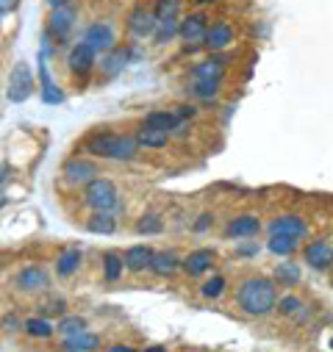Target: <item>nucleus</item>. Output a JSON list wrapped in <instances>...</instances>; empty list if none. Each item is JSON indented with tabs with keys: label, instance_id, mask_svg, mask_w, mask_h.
<instances>
[{
	"label": "nucleus",
	"instance_id": "aec40b11",
	"mask_svg": "<svg viewBox=\"0 0 333 352\" xmlns=\"http://www.w3.org/2000/svg\"><path fill=\"white\" fill-rule=\"evenodd\" d=\"M181 270V258L173 252V250H164V252H155L153 263H150V272L158 275V278H170Z\"/></svg>",
	"mask_w": 333,
	"mask_h": 352
},
{
	"label": "nucleus",
	"instance_id": "37998d69",
	"mask_svg": "<svg viewBox=\"0 0 333 352\" xmlns=\"http://www.w3.org/2000/svg\"><path fill=\"white\" fill-rule=\"evenodd\" d=\"M109 352H136L133 346H125V344H117V346H111Z\"/></svg>",
	"mask_w": 333,
	"mask_h": 352
},
{
	"label": "nucleus",
	"instance_id": "de8ad7c7",
	"mask_svg": "<svg viewBox=\"0 0 333 352\" xmlns=\"http://www.w3.org/2000/svg\"><path fill=\"white\" fill-rule=\"evenodd\" d=\"M330 286H333V270H330Z\"/></svg>",
	"mask_w": 333,
	"mask_h": 352
},
{
	"label": "nucleus",
	"instance_id": "c9c22d12",
	"mask_svg": "<svg viewBox=\"0 0 333 352\" xmlns=\"http://www.w3.org/2000/svg\"><path fill=\"white\" fill-rule=\"evenodd\" d=\"M155 20H170V17H178V0H158L155 3Z\"/></svg>",
	"mask_w": 333,
	"mask_h": 352
},
{
	"label": "nucleus",
	"instance_id": "7c9ffc66",
	"mask_svg": "<svg viewBox=\"0 0 333 352\" xmlns=\"http://www.w3.org/2000/svg\"><path fill=\"white\" fill-rule=\"evenodd\" d=\"M122 267H125V261H122L117 252H106V255H103V275H106V280H109V283L120 280Z\"/></svg>",
	"mask_w": 333,
	"mask_h": 352
},
{
	"label": "nucleus",
	"instance_id": "ea45409f",
	"mask_svg": "<svg viewBox=\"0 0 333 352\" xmlns=\"http://www.w3.org/2000/svg\"><path fill=\"white\" fill-rule=\"evenodd\" d=\"M20 327V322H17V316H6L3 319V330H9V333H14Z\"/></svg>",
	"mask_w": 333,
	"mask_h": 352
},
{
	"label": "nucleus",
	"instance_id": "473e14b6",
	"mask_svg": "<svg viewBox=\"0 0 333 352\" xmlns=\"http://www.w3.org/2000/svg\"><path fill=\"white\" fill-rule=\"evenodd\" d=\"M23 327H25V333H28V336H34V338H47V336H53V324H50L47 319H42V316L28 319Z\"/></svg>",
	"mask_w": 333,
	"mask_h": 352
},
{
	"label": "nucleus",
	"instance_id": "a878e982",
	"mask_svg": "<svg viewBox=\"0 0 333 352\" xmlns=\"http://www.w3.org/2000/svg\"><path fill=\"white\" fill-rule=\"evenodd\" d=\"M170 139H173V133H166V131H153V128H144V125L136 131V142H139V147H164Z\"/></svg>",
	"mask_w": 333,
	"mask_h": 352
},
{
	"label": "nucleus",
	"instance_id": "2eb2a0df",
	"mask_svg": "<svg viewBox=\"0 0 333 352\" xmlns=\"http://www.w3.org/2000/svg\"><path fill=\"white\" fill-rule=\"evenodd\" d=\"M72 25H75V9H72V6L53 9V14H50V20H47V28H50V34H53L58 42H64V39L69 36Z\"/></svg>",
	"mask_w": 333,
	"mask_h": 352
},
{
	"label": "nucleus",
	"instance_id": "bb28decb",
	"mask_svg": "<svg viewBox=\"0 0 333 352\" xmlns=\"http://www.w3.org/2000/svg\"><path fill=\"white\" fill-rule=\"evenodd\" d=\"M297 247H300V241H297V239H289V236H270V241H267V250H270L272 255H278V258L294 255Z\"/></svg>",
	"mask_w": 333,
	"mask_h": 352
},
{
	"label": "nucleus",
	"instance_id": "a211bd4d",
	"mask_svg": "<svg viewBox=\"0 0 333 352\" xmlns=\"http://www.w3.org/2000/svg\"><path fill=\"white\" fill-rule=\"evenodd\" d=\"M153 258H155V252L147 247V244H136V247H131L128 252H125V270H131V272H144V270H150V263H153Z\"/></svg>",
	"mask_w": 333,
	"mask_h": 352
},
{
	"label": "nucleus",
	"instance_id": "423d86ee",
	"mask_svg": "<svg viewBox=\"0 0 333 352\" xmlns=\"http://www.w3.org/2000/svg\"><path fill=\"white\" fill-rule=\"evenodd\" d=\"M64 175V181L69 186H89L95 178H100V172H98V164L89 161V158H69L61 169Z\"/></svg>",
	"mask_w": 333,
	"mask_h": 352
},
{
	"label": "nucleus",
	"instance_id": "6e6552de",
	"mask_svg": "<svg viewBox=\"0 0 333 352\" xmlns=\"http://www.w3.org/2000/svg\"><path fill=\"white\" fill-rule=\"evenodd\" d=\"M95 64H98V53H95L87 42H78V45L69 50V56H67V67H69V72L78 75V78H87V75L95 69Z\"/></svg>",
	"mask_w": 333,
	"mask_h": 352
},
{
	"label": "nucleus",
	"instance_id": "58836bf2",
	"mask_svg": "<svg viewBox=\"0 0 333 352\" xmlns=\"http://www.w3.org/2000/svg\"><path fill=\"white\" fill-rule=\"evenodd\" d=\"M17 3H20V0H0V17L9 14V12H14V9H17Z\"/></svg>",
	"mask_w": 333,
	"mask_h": 352
},
{
	"label": "nucleus",
	"instance_id": "49530a36",
	"mask_svg": "<svg viewBox=\"0 0 333 352\" xmlns=\"http://www.w3.org/2000/svg\"><path fill=\"white\" fill-rule=\"evenodd\" d=\"M195 3H200V6H208V3H217V0H195Z\"/></svg>",
	"mask_w": 333,
	"mask_h": 352
},
{
	"label": "nucleus",
	"instance_id": "4c0bfd02",
	"mask_svg": "<svg viewBox=\"0 0 333 352\" xmlns=\"http://www.w3.org/2000/svg\"><path fill=\"white\" fill-rule=\"evenodd\" d=\"M211 225H214V214H200L197 222H195V233H203V230H208Z\"/></svg>",
	"mask_w": 333,
	"mask_h": 352
},
{
	"label": "nucleus",
	"instance_id": "4468645a",
	"mask_svg": "<svg viewBox=\"0 0 333 352\" xmlns=\"http://www.w3.org/2000/svg\"><path fill=\"white\" fill-rule=\"evenodd\" d=\"M128 28H131V34H133V36L144 39V36H153V34H155L158 20H155V14H153L150 9L136 6V9L128 14Z\"/></svg>",
	"mask_w": 333,
	"mask_h": 352
},
{
	"label": "nucleus",
	"instance_id": "412c9836",
	"mask_svg": "<svg viewBox=\"0 0 333 352\" xmlns=\"http://www.w3.org/2000/svg\"><path fill=\"white\" fill-rule=\"evenodd\" d=\"M300 280H303V267L297 261H283V263L275 267V283L278 286L294 289V286H300Z\"/></svg>",
	"mask_w": 333,
	"mask_h": 352
},
{
	"label": "nucleus",
	"instance_id": "c03bdc74",
	"mask_svg": "<svg viewBox=\"0 0 333 352\" xmlns=\"http://www.w3.org/2000/svg\"><path fill=\"white\" fill-rule=\"evenodd\" d=\"M50 9H61V6H69V0H47Z\"/></svg>",
	"mask_w": 333,
	"mask_h": 352
},
{
	"label": "nucleus",
	"instance_id": "9d476101",
	"mask_svg": "<svg viewBox=\"0 0 333 352\" xmlns=\"http://www.w3.org/2000/svg\"><path fill=\"white\" fill-rule=\"evenodd\" d=\"M83 42H87L95 53H109V50L117 47V36H114V31H111L109 23H95V25H89L87 34H83Z\"/></svg>",
	"mask_w": 333,
	"mask_h": 352
},
{
	"label": "nucleus",
	"instance_id": "1a4fd4ad",
	"mask_svg": "<svg viewBox=\"0 0 333 352\" xmlns=\"http://www.w3.org/2000/svg\"><path fill=\"white\" fill-rule=\"evenodd\" d=\"M206 34H208V17L195 12V14H186L181 20V28H178V36L186 42V47H195V45H203L206 42Z\"/></svg>",
	"mask_w": 333,
	"mask_h": 352
},
{
	"label": "nucleus",
	"instance_id": "79ce46f5",
	"mask_svg": "<svg viewBox=\"0 0 333 352\" xmlns=\"http://www.w3.org/2000/svg\"><path fill=\"white\" fill-rule=\"evenodd\" d=\"M6 178H9V164H0V186L6 184Z\"/></svg>",
	"mask_w": 333,
	"mask_h": 352
},
{
	"label": "nucleus",
	"instance_id": "9b49d317",
	"mask_svg": "<svg viewBox=\"0 0 333 352\" xmlns=\"http://www.w3.org/2000/svg\"><path fill=\"white\" fill-rule=\"evenodd\" d=\"M50 286V275L45 267H39V263H31V267H25L20 275H17V289L25 292V294H36V292H45Z\"/></svg>",
	"mask_w": 333,
	"mask_h": 352
},
{
	"label": "nucleus",
	"instance_id": "a18cd8bd",
	"mask_svg": "<svg viewBox=\"0 0 333 352\" xmlns=\"http://www.w3.org/2000/svg\"><path fill=\"white\" fill-rule=\"evenodd\" d=\"M142 352H166L164 346H147V349H142Z\"/></svg>",
	"mask_w": 333,
	"mask_h": 352
},
{
	"label": "nucleus",
	"instance_id": "6ab92c4d",
	"mask_svg": "<svg viewBox=\"0 0 333 352\" xmlns=\"http://www.w3.org/2000/svg\"><path fill=\"white\" fill-rule=\"evenodd\" d=\"M144 128H153V131H166V133H175L181 125H184V120H178L175 117V111H150L147 117H144V122H142Z\"/></svg>",
	"mask_w": 333,
	"mask_h": 352
},
{
	"label": "nucleus",
	"instance_id": "a19ab883",
	"mask_svg": "<svg viewBox=\"0 0 333 352\" xmlns=\"http://www.w3.org/2000/svg\"><path fill=\"white\" fill-rule=\"evenodd\" d=\"M259 252V244H244V247H239V255H256Z\"/></svg>",
	"mask_w": 333,
	"mask_h": 352
},
{
	"label": "nucleus",
	"instance_id": "e433bc0d",
	"mask_svg": "<svg viewBox=\"0 0 333 352\" xmlns=\"http://www.w3.org/2000/svg\"><path fill=\"white\" fill-rule=\"evenodd\" d=\"M173 111H175V117H178V120H184V122H189V120L197 114V109H195V106H189V103H181V106H175Z\"/></svg>",
	"mask_w": 333,
	"mask_h": 352
},
{
	"label": "nucleus",
	"instance_id": "c85d7f7f",
	"mask_svg": "<svg viewBox=\"0 0 333 352\" xmlns=\"http://www.w3.org/2000/svg\"><path fill=\"white\" fill-rule=\"evenodd\" d=\"M219 89H222L219 80H195L192 83V95L200 98V100H206V103L217 100L219 98Z\"/></svg>",
	"mask_w": 333,
	"mask_h": 352
},
{
	"label": "nucleus",
	"instance_id": "4be33fe9",
	"mask_svg": "<svg viewBox=\"0 0 333 352\" xmlns=\"http://www.w3.org/2000/svg\"><path fill=\"white\" fill-rule=\"evenodd\" d=\"M100 346V336L83 330V333H75V336H67L64 338V349L67 352H95Z\"/></svg>",
	"mask_w": 333,
	"mask_h": 352
},
{
	"label": "nucleus",
	"instance_id": "dca6fc26",
	"mask_svg": "<svg viewBox=\"0 0 333 352\" xmlns=\"http://www.w3.org/2000/svg\"><path fill=\"white\" fill-rule=\"evenodd\" d=\"M230 45H233V28H230L228 23H214V25H208V34H206L203 47H208L211 53H219V50H225V47H230Z\"/></svg>",
	"mask_w": 333,
	"mask_h": 352
},
{
	"label": "nucleus",
	"instance_id": "2f4dec72",
	"mask_svg": "<svg viewBox=\"0 0 333 352\" xmlns=\"http://www.w3.org/2000/svg\"><path fill=\"white\" fill-rule=\"evenodd\" d=\"M225 286H228V280H225L222 275H214V278H208V280L200 286V297H203V300H217V297L225 294Z\"/></svg>",
	"mask_w": 333,
	"mask_h": 352
},
{
	"label": "nucleus",
	"instance_id": "393cba45",
	"mask_svg": "<svg viewBox=\"0 0 333 352\" xmlns=\"http://www.w3.org/2000/svg\"><path fill=\"white\" fill-rule=\"evenodd\" d=\"M278 314L286 316V319H300V316L305 314L303 297H297V294H283V297H278Z\"/></svg>",
	"mask_w": 333,
	"mask_h": 352
},
{
	"label": "nucleus",
	"instance_id": "5701e85b",
	"mask_svg": "<svg viewBox=\"0 0 333 352\" xmlns=\"http://www.w3.org/2000/svg\"><path fill=\"white\" fill-rule=\"evenodd\" d=\"M125 64H128V47H114V50H109L106 58L100 61V72H103L106 78H114V75L122 72Z\"/></svg>",
	"mask_w": 333,
	"mask_h": 352
},
{
	"label": "nucleus",
	"instance_id": "b1692460",
	"mask_svg": "<svg viewBox=\"0 0 333 352\" xmlns=\"http://www.w3.org/2000/svg\"><path fill=\"white\" fill-rule=\"evenodd\" d=\"M80 250L78 247H69V250H64L58 258H56V272L61 275V278H69L72 272H78V267H80Z\"/></svg>",
	"mask_w": 333,
	"mask_h": 352
},
{
	"label": "nucleus",
	"instance_id": "c756f323",
	"mask_svg": "<svg viewBox=\"0 0 333 352\" xmlns=\"http://www.w3.org/2000/svg\"><path fill=\"white\" fill-rule=\"evenodd\" d=\"M178 28H181V20L178 17H170V20H161L153 39L155 45H166V42H173V36H178Z\"/></svg>",
	"mask_w": 333,
	"mask_h": 352
},
{
	"label": "nucleus",
	"instance_id": "72a5a7b5",
	"mask_svg": "<svg viewBox=\"0 0 333 352\" xmlns=\"http://www.w3.org/2000/svg\"><path fill=\"white\" fill-rule=\"evenodd\" d=\"M56 330L64 333V336H75V333L87 330V322H83V316H61V322H58Z\"/></svg>",
	"mask_w": 333,
	"mask_h": 352
},
{
	"label": "nucleus",
	"instance_id": "7ed1b4c3",
	"mask_svg": "<svg viewBox=\"0 0 333 352\" xmlns=\"http://www.w3.org/2000/svg\"><path fill=\"white\" fill-rule=\"evenodd\" d=\"M83 203H87L95 214H114L122 206L120 203V192L109 178H95L87 186V192H83Z\"/></svg>",
	"mask_w": 333,
	"mask_h": 352
},
{
	"label": "nucleus",
	"instance_id": "09e8293b",
	"mask_svg": "<svg viewBox=\"0 0 333 352\" xmlns=\"http://www.w3.org/2000/svg\"><path fill=\"white\" fill-rule=\"evenodd\" d=\"M330 349H333V338H330Z\"/></svg>",
	"mask_w": 333,
	"mask_h": 352
},
{
	"label": "nucleus",
	"instance_id": "f257e3e1",
	"mask_svg": "<svg viewBox=\"0 0 333 352\" xmlns=\"http://www.w3.org/2000/svg\"><path fill=\"white\" fill-rule=\"evenodd\" d=\"M236 308L244 316L264 319L278 308V283L270 278H244L236 289Z\"/></svg>",
	"mask_w": 333,
	"mask_h": 352
},
{
	"label": "nucleus",
	"instance_id": "ddd939ff",
	"mask_svg": "<svg viewBox=\"0 0 333 352\" xmlns=\"http://www.w3.org/2000/svg\"><path fill=\"white\" fill-rule=\"evenodd\" d=\"M259 230H261V219H259L256 214L233 217V219L225 225V236H228V239H253Z\"/></svg>",
	"mask_w": 333,
	"mask_h": 352
},
{
	"label": "nucleus",
	"instance_id": "20e7f679",
	"mask_svg": "<svg viewBox=\"0 0 333 352\" xmlns=\"http://www.w3.org/2000/svg\"><path fill=\"white\" fill-rule=\"evenodd\" d=\"M303 261L314 272H330L333 270V241L330 239H311L303 247Z\"/></svg>",
	"mask_w": 333,
	"mask_h": 352
},
{
	"label": "nucleus",
	"instance_id": "f8f14e48",
	"mask_svg": "<svg viewBox=\"0 0 333 352\" xmlns=\"http://www.w3.org/2000/svg\"><path fill=\"white\" fill-rule=\"evenodd\" d=\"M211 267H214V250H208V247L192 250V252L181 261V270H184L189 278H200V275H206Z\"/></svg>",
	"mask_w": 333,
	"mask_h": 352
},
{
	"label": "nucleus",
	"instance_id": "39448f33",
	"mask_svg": "<svg viewBox=\"0 0 333 352\" xmlns=\"http://www.w3.org/2000/svg\"><path fill=\"white\" fill-rule=\"evenodd\" d=\"M31 92H34V72H31V67L25 61H17L12 75H9L6 95H9L12 103H25L31 98Z\"/></svg>",
	"mask_w": 333,
	"mask_h": 352
},
{
	"label": "nucleus",
	"instance_id": "f03ea898",
	"mask_svg": "<svg viewBox=\"0 0 333 352\" xmlns=\"http://www.w3.org/2000/svg\"><path fill=\"white\" fill-rule=\"evenodd\" d=\"M87 150L98 158H111V161H131L139 153L136 136H120L109 131H98L87 139Z\"/></svg>",
	"mask_w": 333,
	"mask_h": 352
},
{
	"label": "nucleus",
	"instance_id": "cd10ccee",
	"mask_svg": "<svg viewBox=\"0 0 333 352\" xmlns=\"http://www.w3.org/2000/svg\"><path fill=\"white\" fill-rule=\"evenodd\" d=\"M87 230H89V233L109 236V233L117 230V219H114V214H92L89 222H87Z\"/></svg>",
	"mask_w": 333,
	"mask_h": 352
},
{
	"label": "nucleus",
	"instance_id": "f704fd0d",
	"mask_svg": "<svg viewBox=\"0 0 333 352\" xmlns=\"http://www.w3.org/2000/svg\"><path fill=\"white\" fill-rule=\"evenodd\" d=\"M136 230L144 233V236H153V233H161V230H164V222H161L155 214H144V217L136 222Z\"/></svg>",
	"mask_w": 333,
	"mask_h": 352
},
{
	"label": "nucleus",
	"instance_id": "0eeeda50",
	"mask_svg": "<svg viewBox=\"0 0 333 352\" xmlns=\"http://www.w3.org/2000/svg\"><path fill=\"white\" fill-rule=\"evenodd\" d=\"M270 236H289L297 241L308 239V222L300 214H278L275 219H270Z\"/></svg>",
	"mask_w": 333,
	"mask_h": 352
},
{
	"label": "nucleus",
	"instance_id": "f3484780",
	"mask_svg": "<svg viewBox=\"0 0 333 352\" xmlns=\"http://www.w3.org/2000/svg\"><path fill=\"white\" fill-rule=\"evenodd\" d=\"M225 78V58L222 56H211L206 61H197L192 69V80H219Z\"/></svg>",
	"mask_w": 333,
	"mask_h": 352
}]
</instances>
